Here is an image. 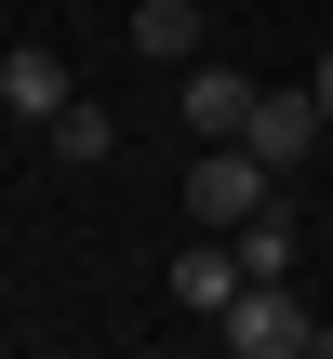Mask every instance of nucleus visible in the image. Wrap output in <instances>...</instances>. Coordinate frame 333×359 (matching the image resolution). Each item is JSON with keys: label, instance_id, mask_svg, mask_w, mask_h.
Returning <instances> with one entry per match:
<instances>
[{"label": "nucleus", "instance_id": "20e7f679", "mask_svg": "<svg viewBox=\"0 0 333 359\" xmlns=\"http://www.w3.org/2000/svg\"><path fill=\"white\" fill-rule=\"evenodd\" d=\"M254 93L267 80H240V67H174V120L214 147V133H254Z\"/></svg>", "mask_w": 333, "mask_h": 359}, {"label": "nucleus", "instance_id": "1a4fd4ad", "mask_svg": "<svg viewBox=\"0 0 333 359\" xmlns=\"http://www.w3.org/2000/svg\"><path fill=\"white\" fill-rule=\"evenodd\" d=\"M227 240H240V266H254V280H294V213H240Z\"/></svg>", "mask_w": 333, "mask_h": 359}, {"label": "nucleus", "instance_id": "f03ea898", "mask_svg": "<svg viewBox=\"0 0 333 359\" xmlns=\"http://www.w3.org/2000/svg\"><path fill=\"white\" fill-rule=\"evenodd\" d=\"M267 187H280V173H267L240 133H214V147L187 160V213H200V226H240V213H267Z\"/></svg>", "mask_w": 333, "mask_h": 359}, {"label": "nucleus", "instance_id": "39448f33", "mask_svg": "<svg viewBox=\"0 0 333 359\" xmlns=\"http://www.w3.org/2000/svg\"><path fill=\"white\" fill-rule=\"evenodd\" d=\"M320 93H254V133H240V147H254V160H267V173H307V160H320Z\"/></svg>", "mask_w": 333, "mask_h": 359}, {"label": "nucleus", "instance_id": "0eeeda50", "mask_svg": "<svg viewBox=\"0 0 333 359\" xmlns=\"http://www.w3.org/2000/svg\"><path fill=\"white\" fill-rule=\"evenodd\" d=\"M53 160H67V173H107V160H120V120H107V107H53Z\"/></svg>", "mask_w": 333, "mask_h": 359}, {"label": "nucleus", "instance_id": "7ed1b4c3", "mask_svg": "<svg viewBox=\"0 0 333 359\" xmlns=\"http://www.w3.org/2000/svg\"><path fill=\"white\" fill-rule=\"evenodd\" d=\"M160 280H174V306H187V320H227L254 266H240V240H227V226H200V240H187V253H174Z\"/></svg>", "mask_w": 333, "mask_h": 359}, {"label": "nucleus", "instance_id": "9d476101", "mask_svg": "<svg viewBox=\"0 0 333 359\" xmlns=\"http://www.w3.org/2000/svg\"><path fill=\"white\" fill-rule=\"evenodd\" d=\"M307 93H320V120H333V53H320V80H307Z\"/></svg>", "mask_w": 333, "mask_h": 359}, {"label": "nucleus", "instance_id": "f257e3e1", "mask_svg": "<svg viewBox=\"0 0 333 359\" xmlns=\"http://www.w3.org/2000/svg\"><path fill=\"white\" fill-rule=\"evenodd\" d=\"M214 333H227V346H240V359H307V346H333L320 320L294 306V280H240V306H227Z\"/></svg>", "mask_w": 333, "mask_h": 359}, {"label": "nucleus", "instance_id": "9b49d317", "mask_svg": "<svg viewBox=\"0 0 333 359\" xmlns=\"http://www.w3.org/2000/svg\"><path fill=\"white\" fill-rule=\"evenodd\" d=\"M0 333H13V306H0Z\"/></svg>", "mask_w": 333, "mask_h": 359}, {"label": "nucleus", "instance_id": "6e6552de", "mask_svg": "<svg viewBox=\"0 0 333 359\" xmlns=\"http://www.w3.org/2000/svg\"><path fill=\"white\" fill-rule=\"evenodd\" d=\"M133 40L160 67H200V0H133Z\"/></svg>", "mask_w": 333, "mask_h": 359}, {"label": "nucleus", "instance_id": "423d86ee", "mask_svg": "<svg viewBox=\"0 0 333 359\" xmlns=\"http://www.w3.org/2000/svg\"><path fill=\"white\" fill-rule=\"evenodd\" d=\"M0 107L53 133V107H67V53H40V40H13V53H0Z\"/></svg>", "mask_w": 333, "mask_h": 359}]
</instances>
